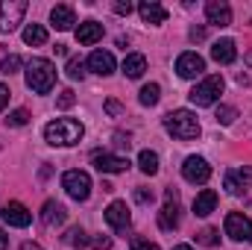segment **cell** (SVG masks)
<instances>
[{"instance_id": "1", "label": "cell", "mask_w": 252, "mask_h": 250, "mask_svg": "<svg viewBox=\"0 0 252 250\" xmlns=\"http://www.w3.org/2000/svg\"><path fill=\"white\" fill-rule=\"evenodd\" d=\"M27 85L35 91V94H50V88L56 85V65L50 59H30L27 62Z\"/></svg>"}, {"instance_id": "2", "label": "cell", "mask_w": 252, "mask_h": 250, "mask_svg": "<svg viewBox=\"0 0 252 250\" xmlns=\"http://www.w3.org/2000/svg\"><path fill=\"white\" fill-rule=\"evenodd\" d=\"M82 135H85V129H82L79 121H73V118H56V121H50V124L44 126L47 144H56V147H70Z\"/></svg>"}, {"instance_id": "3", "label": "cell", "mask_w": 252, "mask_h": 250, "mask_svg": "<svg viewBox=\"0 0 252 250\" xmlns=\"http://www.w3.org/2000/svg\"><path fill=\"white\" fill-rule=\"evenodd\" d=\"M164 129L173 138H179V141H190V138L199 135V121H196V115L188 112V109H176V112H170L164 118Z\"/></svg>"}, {"instance_id": "4", "label": "cell", "mask_w": 252, "mask_h": 250, "mask_svg": "<svg viewBox=\"0 0 252 250\" xmlns=\"http://www.w3.org/2000/svg\"><path fill=\"white\" fill-rule=\"evenodd\" d=\"M223 94V77L220 74H211V77H205L193 91H190V103L193 106H211V103H217V97Z\"/></svg>"}, {"instance_id": "5", "label": "cell", "mask_w": 252, "mask_h": 250, "mask_svg": "<svg viewBox=\"0 0 252 250\" xmlns=\"http://www.w3.org/2000/svg\"><path fill=\"white\" fill-rule=\"evenodd\" d=\"M158 227L164 233H173L179 227V191L176 188H167L164 191V206L158 212Z\"/></svg>"}, {"instance_id": "6", "label": "cell", "mask_w": 252, "mask_h": 250, "mask_svg": "<svg viewBox=\"0 0 252 250\" xmlns=\"http://www.w3.org/2000/svg\"><path fill=\"white\" fill-rule=\"evenodd\" d=\"M24 12H27V0H3L0 3V33L18 30Z\"/></svg>"}, {"instance_id": "7", "label": "cell", "mask_w": 252, "mask_h": 250, "mask_svg": "<svg viewBox=\"0 0 252 250\" xmlns=\"http://www.w3.org/2000/svg\"><path fill=\"white\" fill-rule=\"evenodd\" d=\"M62 186L73 200H88V194H91V177L85 171H67L62 177Z\"/></svg>"}, {"instance_id": "8", "label": "cell", "mask_w": 252, "mask_h": 250, "mask_svg": "<svg viewBox=\"0 0 252 250\" xmlns=\"http://www.w3.org/2000/svg\"><path fill=\"white\" fill-rule=\"evenodd\" d=\"M182 177H185L188 183H193V186H196V183L202 186V183H208V177H211V165H208L202 156H188L185 165H182Z\"/></svg>"}, {"instance_id": "9", "label": "cell", "mask_w": 252, "mask_h": 250, "mask_svg": "<svg viewBox=\"0 0 252 250\" xmlns=\"http://www.w3.org/2000/svg\"><path fill=\"white\" fill-rule=\"evenodd\" d=\"M226 236L235 239V242H244L252 236V221L244 212H229L226 215Z\"/></svg>"}, {"instance_id": "10", "label": "cell", "mask_w": 252, "mask_h": 250, "mask_svg": "<svg viewBox=\"0 0 252 250\" xmlns=\"http://www.w3.org/2000/svg\"><path fill=\"white\" fill-rule=\"evenodd\" d=\"M91 162H94V168L100 174H124L129 168V159L126 156H115V153H94Z\"/></svg>"}, {"instance_id": "11", "label": "cell", "mask_w": 252, "mask_h": 250, "mask_svg": "<svg viewBox=\"0 0 252 250\" xmlns=\"http://www.w3.org/2000/svg\"><path fill=\"white\" fill-rule=\"evenodd\" d=\"M30 221H32V215H30V209H27L24 203H18V200H9V203L3 206V224L24 230V227H30Z\"/></svg>"}, {"instance_id": "12", "label": "cell", "mask_w": 252, "mask_h": 250, "mask_svg": "<svg viewBox=\"0 0 252 250\" xmlns=\"http://www.w3.org/2000/svg\"><path fill=\"white\" fill-rule=\"evenodd\" d=\"M202 71H205V59H202L199 53H193V50L182 53V56L176 59V74H179V77H185V80L199 77Z\"/></svg>"}, {"instance_id": "13", "label": "cell", "mask_w": 252, "mask_h": 250, "mask_svg": "<svg viewBox=\"0 0 252 250\" xmlns=\"http://www.w3.org/2000/svg\"><path fill=\"white\" fill-rule=\"evenodd\" d=\"M106 221H109V227H112V230H118V233H126V230H129L132 215H129V209H126L124 200L109 203V209H106Z\"/></svg>"}, {"instance_id": "14", "label": "cell", "mask_w": 252, "mask_h": 250, "mask_svg": "<svg viewBox=\"0 0 252 250\" xmlns=\"http://www.w3.org/2000/svg\"><path fill=\"white\" fill-rule=\"evenodd\" d=\"M250 183H252V165H247V168H235V171L226 174V191L235 194V197L247 194V186H250Z\"/></svg>"}, {"instance_id": "15", "label": "cell", "mask_w": 252, "mask_h": 250, "mask_svg": "<svg viewBox=\"0 0 252 250\" xmlns=\"http://www.w3.org/2000/svg\"><path fill=\"white\" fill-rule=\"evenodd\" d=\"M205 18L214 27H229L232 24V6L223 3V0H208L205 3Z\"/></svg>"}, {"instance_id": "16", "label": "cell", "mask_w": 252, "mask_h": 250, "mask_svg": "<svg viewBox=\"0 0 252 250\" xmlns=\"http://www.w3.org/2000/svg\"><path fill=\"white\" fill-rule=\"evenodd\" d=\"M64 218H67V209H64L62 203L47 200V203L41 206V224H44V227H62Z\"/></svg>"}, {"instance_id": "17", "label": "cell", "mask_w": 252, "mask_h": 250, "mask_svg": "<svg viewBox=\"0 0 252 250\" xmlns=\"http://www.w3.org/2000/svg\"><path fill=\"white\" fill-rule=\"evenodd\" d=\"M138 12H141V21L144 24H164L167 21V9L161 3H156V0H144L138 6Z\"/></svg>"}, {"instance_id": "18", "label": "cell", "mask_w": 252, "mask_h": 250, "mask_svg": "<svg viewBox=\"0 0 252 250\" xmlns=\"http://www.w3.org/2000/svg\"><path fill=\"white\" fill-rule=\"evenodd\" d=\"M214 206H217V191H211V188H202L193 197V215L196 218H208L214 212Z\"/></svg>"}, {"instance_id": "19", "label": "cell", "mask_w": 252, "mask_h": 250, "mask_svg": "<svg viewBox=\"0 0 252 250\" xmlns=\"http://www.w3.org/2000/svg\"><path fill=\"white\" fill-rule=\"evenodd\" d=\"M88 68H91L94 74H100V77H109V74L115 71V56H112L109 50H94V53L88 56Z\"/></svg>"}, {"instance_id": "20", "label": "cell", "mask_w": 252, "mask_h": 250, "mask_svg": "<svg viewBox=\"0 0 252 250\" xmlns=\"http://www.w3.org/2000/svg\"><path fill=\"white\" fill-rule=\"evenodd\" d=\"M103 39V24H97V21H85V24H79L76 27V42L79 44H97Z\"/></svg>"}, {"instance_id": "21", "label": "cell", "mask_w": 252, "mask_h": 250, "mask_svg": "<svg viewBox=\"0 0 252 250\" xmlns=\"http://www.w3.org/2000/svg\"><path fill=\"white\" fill-rule=\"evenodd\" d=\"M235 56H238V50H235V42L232 39H220V42H214V47H211V59L220 65H232L235 62Z\"/></svg>"}, {"instance_id": "22", "label": "cell", "mask_w": 252, "mask_h": 250, "mask_svg": "<svg viewBox=\"0 0 252 250\" xmlns=\"http://www.w3.org/2000/svg\"><path fill=\"white\" fill-rule=\"evenodd\" d=\"M50 21H53L56 30H70V27L76 24V15H73L70 6H56V9L50 12Z\"/></svg>"}, {"instance_id": "23", "label": "cell", "mask_w": 252, "mask_h": 250, "mask_svg": "<svg viewBox=\"0 0 252 250\" xmlns=\"http://www.w3.org/2000/svg\"><path fill=\"white\" fill-rule=\"evenodd\" d=\"M144 71H147V59H144L141 53H129V56L124 59V74L129 77V80H138Z\"/></svg>"}, {"instance_id": "24", "label": "cell", "mask_w": 252, "mask_h": 250, "mask_svg": "<svg viewBox=\"0 0 252 250\" xmlns=\"http://www.w3.org/2000/svg\"><path fill=\"white\" fill-rule=\"evenodd\" d=\"M24 42H27L30 47H41V44H47V30H44L41 24H27Z\"/></svg>"}, {"instance_id": "25", "label": "cell", "mask_w": 252, "mask_h": 250, "mask_svg": "<svg viewBox=\"0 0 252 250\" xmlns=\"http://www.w3.org/2000/svg\"><path fill=\"white\" fill-rule=\"evenodd\" d=\"M138 168L144 171V174H158V153H153V150H141L138 153Z\"/></svg>"}, {"instance_id": "26", "label": "cell", "mask_w": 252, "mask_h": 250, "mask_svg": "<svg viewBox=\"0 0 252 250\" xmlns=\"http://www.w3.org/2000/svg\"><path fill=\"white\" fill-rule=\"evenodd\" d=\"M158 97H161V88H158V83H150V85H144V88H141V94H138V100H141L144 106H156V103H158Z\"/></svg>"}, {"instance_id": "27", "label": "cell", "mask_w": 252, "mask_h": 250, "mask_svg": "<svg viewBox=\"0 0 252 250\" xmlns=\"http://www.w3.org/2000/svg\"><path fill=\"white\" fill-rule=\"evenodd\" d=\"M62 242L67 248H85V245H88V236L82 233V227H73V230H67L62 236Z\"/></svg>"}, {"instance_id": "28", "label": "cell", "mask_w": 252, "mask_h": 250, "mask_svg": "<svg viewBox=\"0 0 252 250\" xmlns=\"http://www.w3.org/2000/svg\"><path fill=\"white\" fill-rule=\"evenodd\" d=\"M196 242H199L202 248H217V245H220V233H217V230H211V227H205V230L196 236Z\"/></svg>"}, {"instance_id": "29", "label": "cell", "mask_w": 252, "mask_h": 250, "mask_svg": "<svg viewBox=\"0 0 252 250\" xmlns=\"http://www.w3.org/2000/svg\"><path fill=\"white\" fill-rule=\"evenodd\" d=\"M64 71H67L70 80H82V77H85V62L73 56V59H67V68H64Z\"/></svg>"}, {"instance_id": "30", "label": "cell", "mask_w": 252, "mask_h": 250, "mask_svg": "<svg viewBox=\"0 0 252 250\" xmlns=\"http://www.w3.org/2000/svg\"><path fill=\"white\" fill-rule=\"evenodd\" d=\"M27 121H30V112H27V109H15V112L6 118V124L9 126H24Z\"/></svg>"}, {"instance_id": "31", "label": "cell", "mask_w": 252, "mask_h": 250, "mask_svg": "<svg viewBox=\"0 0 252 250\" xmlns=\"http://www.w3.org/2000/svg\"><path fill=\"white\" fill-rule=\"evenodd\" d=\"M238 118V109H232V106H220L217 109V124H232Z\"/></svg>"}, {"instance_id": "32", "label": "cell", "mask_w": 252, "mask_h": 250, "mask_svg": "<svg viewBox=\"0 0 252 250\" xmlns=\"http://www.w3.org/2000/svg\"><path fill=\"white\" fill-rule=\"evenodd\" d=\"M73 103H76V94H73L70 88H64V91H59V97H56V106H59V109H70Z\"/></svg>"}, {"instance_id": "33", "label": "cell", "mask_w": 252, "mask_h": 250, "mask_svg": "<svg viewBox=\"0 0 252 250\" xmlns=\"http://www.w3.org/2000/svg\"><path fill=\"white\" fill-rule=\"evenodd\" d=\"M18 68H21V59H18V56H6V59L0 62V71H3V74H15Z\"/></svg>"}, {"instance_id": "34", "label": "cell", "mask_w": 252, "mask_h": 250, "mask_svg": "<svg viewBox=\"0 0 252 250\" xmlns=\"http://www.w3.org/2000/svg\"><path fill=\"white\" fill-rule=\"evenodd\" d=\"M132 250H161L156 242H147V239H132Z\"/></svg>"}, {"instance_id": "35", "label": "cell", "mask_w": 252, "mask_h": 250, "mask_svg": "<svg viewBox=\"0 0 252 250\" xmlns=\"http://www.w3.org/2000/svg\"><path fill=\"white\" fill-rule=\"evenodd\" d=\"M91 248L94 250H109L112 248V239H109V236H97V239L91 242Z\"/></svg>"}, {"instance_id": "36", "label": "cell", "mask_w": 252, "mask_h": 250, "mask_svg": "<svg viewBox=\"0 0 252 250\" xmlns=\"http://www.w3.org/2000/svg\"><path fill=\"white\" fill-rule=\"evenodd\" d=\"M135 200L138 203H153V191L150 188H135Z\"/></svg>"}, {"instance_id": "37", "label": "cell", "mask_w": 252, "mask_h": 250, "mask_svg": "<svg viewBox=\"0 0 252 250\" xmlns=\"http://www.w3.org/2000/svg\"><path fill=\"white\" fill-rule=\"evenodd\" d=\"M112 9H115L118 15H129V12H132V3H129V0H118Z\"/></svg>"}, {"instance_id": "38", "label": "cell", "mask_w": 252, "mask_h": 250, "mask_svg": "<svg viewBox=\"0 0 252 250\" xmlns=\"http://www.w3.org/2000/svg\"><path fill=\"white\" fill-rule=\"evenodd\" d=\"M190 42H202L205 39V27H190Z\"/></svg>"}, {"instance_id": "39", "label": "cell", "mask_w": 252, "mask_h": 250, "mask_svg": "<svg viewBox=\"0 0 252 250\" xmlns=\"http://www.w3.org/2000/svg\"><path fill=\"white\" fill-rule=\"evenodd\" d=\"M9 94H12V91L0 83V112H3V109H6V103H9Z\"/></svg>"}, {"instance_id": "40", "label": "cell", "mask_w": 252, "mask_h": 250, "mask_svg": "<svg viewBox=\"0 0 252 250\" xmlns=\"http://www.w3.org/2000/svg\"><path fill=\"white\" fill-rule=\"evenodd\" d=\"M115 141H118V147H126V150H129V144H132L129 135H124V132H115Z\"/></svg>"}, {"instance_id": "41", "label": "cell", "mask_w": 252, "mask_h": 250, "mask_svg": "<svg viewBox=\"0 0 252 250\" xmlns=\"http://www.w3.org/2000/svg\"><path fill=\"white\" fill-rule=\"evenodd\" d=\"M106 112H109V115H121V103H118V100H109V103H106Z\"/></svg>"}, {"instance_id": "42", "label": "cell", "mask_w": 252, "mask_h": 250, "mask_svg": "<svg viewBox=\"0 0 252 250\" xmlns=\"http://www.w3.org/2000/svg\"><path fill=\"white\" fill-rule=\"evenodd\" d=\"M21 250H44V248H41V245H35V242H24Z\"/></svg>"}, {"instance_id": "43", "label": "cell", "mask_w": 252, "mask_h": 250, "mask_svg": "<svg viewBox=\"0 0 252 250\" xmlns=\"http://www.w3.org/2000/svg\"><path fill=\"white\" fill-rule=\"evenodd\" d=\"M6 248H9V236L0 230V250H6Z\"/></svg>"}, {"instance_id": "44", "label": "cell", "mask_w": 252, "mask_h": 250, "mask_svg": "<svg viewBox=\"0 0 252 250\" xmlns=\"http://www.w3.org/2000/svg\"><path fill=\"white\" fill-rule=\"evenodd\" d=\"M173 250H193V248H190V245H176Z\"/></svg>"}, {"instance_id": "45", "label": "cell", "mask_w": 252, "mask_h": 250, "mask_svg": "<svg viewBox=\"0 0 252 250\" xmlns=\"http://www.w3.org/2000/svg\"><path fill=\"white\" fill-rule=\"evenodd\" d=\"M247 62H250V65H252V53H250V56H247Z\"/></svg>"}]
</instances>
